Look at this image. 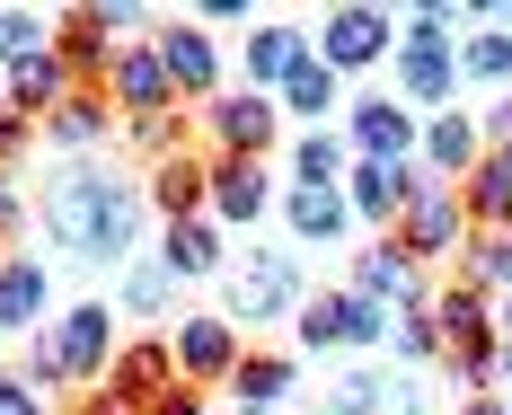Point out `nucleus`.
<instances>
[{"instance_id": "nucleus-38", "label": "nucleus", "mask_w": 512, "mask_h": 415, "mask_svg": "<svg viewBox=\"0 0 512 415\" xmlns=\"http://www.w3.org/2000/svg\"><path fill=\"white\" fill-rule=\"evenodd\" d=\"M27 142H36V124H27V115H18L9 98H0V168H9V159L27 151Z\"/></svg>"}, {"instance_id": "nucleus-13", "label": "nucleus", "mask_w": 512, "mask_h": 415, "mask_svg": "<svg viewBox=\"0 0 512 415\" xmlns=\"http://www.w3.org/2000/svg\"><path fill=\"white\" fill-rule=\"evenodd\" d=\"M177 389V363H168V336H151V345H124L115 363H106V398L124 415H151L159 398Z\"/></svg>"}, {"instance_id": "nucleus-3", "label": "nucleus", "mask_w": 512, "mask_h": 415, "mask_svg": "<svg viewBox=\"0 0 512 415\" xmlns=\"http://www.w3.org/2000/svg\"><path fill=\"white\" fill-rule=\"evenodd\" d=\"M115 363V310L106 301H80V310L53 318V336H36V354H27V389H71V380H106Z\"/></svg>"}, {"instance_id": "nucleus-11", "label": "nucleus", "mask_w": 512, "mask_h": 415, "mask_svg": "<svg viewBox=\"0 0 512 415\" xmlns=\"http://www.w3.org/2000/svg\"><path fill=\"white\" fill-rule=\"evenodd\" d=\"M283 310H301V257H256V265H239L230 274V327L239 318H283Z\"/></svg>"}, {"instance_id": "nucleus-31", "label": "nucleus", "mask_w": 512, "mask_h": 415, "mask_svg": "<svg viewBox=\"0 0 512 415\" xmlns=\"http://www.w3.org/2000/svg\"><path fill=\"white\" fill-rule=\"evenodd\" d=\"M345 177V142L318 124V133H301V151H292V186H336Z\"/></svg>"}, {"instance_id": "nucleus-19", "label": "nucleus", "mask_w": 512, "mask_h": 415, "mask_svg": "<svg viewBox=\"0 0 512 415\" xmlns=\"http://www.w3.org/2000/svg\"><path fill=\"white\" fill-rule=\"evenodd\" d=\"M71 89H80V80H71V62H62L53 45H45V53H27V62H9V106H18L27 124H36V115H53Z\"/></svg>"}, {"instance_id": "nucleus-41", "label": "nucleus", "mask_w": 512, "mask_h": 415, "mask_svg": "<svg viewBox=\"0 0 512 415\" xmlns=\"http://www.w3.org/2000/svg\"><path fill=\"white\" fill-rule=\"evenodd\" d=\"M151 415H204V407H195V389H186V380H177V389H168V398H159Z\"/></svg>"}, {"instance_id": "nucleus-18", "label": "nucleus", "mask_w": 512, "mask_h": 415, "mask_svg": "<svg viewBox=\"0 0 512 415\" xmlns=\"http://www.w3.org/2000/svg\"><path fill=\"white\" fill-rule=\"evenodd\" d=\"M354 292L371 301V310H389V301H398V310H415V301H424V274H415V257L398 248V239H380V248L354 265Z\"/></svg>"}, {"instance_id": "nucleus-14", "label": "nucleus", "mask_w": 512, "mask_h": 415, "mask_svg": "<svg viewBox=\"0 0 512 415\" xmlns=\"http://www.w3.org/2000/svg\"><path fill=\"white\" fill-rule=\"evenodd\" d=\"M212 142H221V159H265V142L283 133V106L256 98V89H230V98H212Z\"/></svg>"}, {"instance_id": "nucleus-5", "label": "nucleus", "mask_w": 512, "mask_h": 415, "mask_svg": "<svg viewBox=\"0 0 512 415\" xmlns=\"http://www.w3.org/2000/svg\"><path fill=\"white\" fill-rule=\"evenodd\" d=\"M389 45H398V18H389V9H371V0H345V9H327V36H318L309 53L345 80V71H371Z\"/></svg>"}, {"instance_id": "nucleus-12", "label": "nucleus", "mask_w": 512, "mask_h": 415, "mask_svg": "<svg viewBox=\"0 0 512 415\" xmlns=\"http://www.w3.org/2000/svg\"><path fill=\"white\" fill-rule=\"evenodd\" d=\"M151 53H159V71H168V89H177V98H204V106H212V80H221V45H212L204 27L168 18V27L151 36Z\"/></svg>"}, {"instance_id": "nucleus-32", "label": "nucleus", "mask_w": 512, "mask_h": 415, "mask_svg": "<svg viewBox=\"0 0 512 415\" xmlns=\"http://www.w3.org/2000/svg\"><path fill=\"white\" fill-rule=\"evenodd\" d=\"M468 283L486 292H512V230H486V239H468Z\"/></svg>"}, {"instance_id": "nucleus-35", "label": "nucleus", "mask_w": 512, "mask_h": 415, "mask_svg": "<svg viewBox=\"0 0 512 415\" xmlns=\"http://www.w3.org/2000/svg\"><path fill=\"white\" fill-rule=\"evenodd\" d=\"M53 27L36 18V9H0V62H27V53H45Z\"/></svg>"}, {"instance_id": "nucleus-16", "label": "nucleus", "mask_w": 512, "mask_h": 415, "mask_svg": "<svg viewBox=\"0 0 512 415\" xmlns=\"http://www.w3.org/2000/svg\"><path fill=\"white\" fill-rule=\"evenodd\" d=\"M106 98L124 106V115H168L177 89H168V71H159L151 45H124V53H115V71H106Z\"/></svg>"}, {"instance_id": "nucleus-8", "label": "nucleus", "mask_w": 512, "mask_h": 415, "mask_svg": "<svg viewBox=\"0 0 512 415\" xmlns=\"http://www.w3.org/2000/svg\"><path fill=\"white\" fill-rule=\"evenodd\" d=\"M168 363H177V380L186 389H204V380H230L239 371V327L230 318H168Z\"/></svg>"}, {"instance_id": "nucleus-4", "label": "nucleus", "mask_w": 512, "mask_h": 415, "mask_svg": "<svg viewBox=\"0 0 512 415\" xmlns=\"http://www.w3.org/2000/svg\"><path fill=\"white\" fill-rule=\"evenodd\" d=\"M433 336H442V354L460 363V389L477 398V389L495 380V354H504V345H495V318H486V292H477V283H451V292L433 301Z\"/></svg>"}, {"instance_id": "nucleus-23", "label": "nucleus", "mask_w": 512, "mask_h": 415, "mask_svg": "<svg viewBox=\"0 0 512 415\" xmlns=\"http://www.w3.org/2000/svg\"><path fill=\"white\" fill-rule=\"evenodd\" d=\"M239 53H248V89H256V98H274V89L301 71V53H309V45L292 36V27H283V18H265V27H256Z\"/></svg>"}, {"instance_id": "nucleus-36", "label": "nucleus", "mask_w": 512, "mask_h": 415, "mask_svg": "<svg viewBox=\"0 0 512 415\" xmlns=\"http://www.w3.org/2000/svg\"><path fill=\"white\" fill-rule=\"evenodd\" d=\"M168 292H177V274H168V265H133V274H124V310H142V318L168 310Z\"/></svg>"}, {"instance_id": "nucleus-21", "label": "nucleus", "mask_w": 512, "mask_h": 415, "mask_svg": "<svg viewBox=\"0 0 512 415\" xmlns=\"http://www.w3.org/2000/svg\"><path fill=\"white\" fill-rule=\"evenodd\" d=\"M460 204H468V221L512 230V151H495V142H486V159L460 177Z\"/></svg>"}, {"instance_id": "nucleus-2", "label": "nucleus", "mask_w": 512, "mask_h": 415, "mask_svg": "<svg viewBox=\"0 0 512 415\" xmlns=\"http://www.w3.org/2000/svg\"><path fill=\"white\" fill-rule=\"evenodd\" d=\"M451 0H424L407 18V36H398V106L407 115H442L451 89H460V45H451Z\"/></svg>"}, {"instance_id": "nucleus-15", "label": "nucleus", "mask_w": 512, "mask_h": 415, "mask_svg": "<svg viewBox=\"0 0 512 415\" xmlns=\"http://www.w3.org/2000/svg\"><path fill=\"white\" fill-rule=\"evenodd\" d=\"M142 204H159L168 221H204L212 212V159L204 151H168L151 168V186H142Z\"/></svg>"}, {"instance_id": "nucleus-1", "label": "nucleus", "mask_w": 512, "mask_h": 415, "mask_svg": "<svg viewBox=\"0 0 512 415\" xmlns=\"http://www.w3.org/2000/svg\"><path fill=\"white\" fill-rule=\"evenodd\" d=\"M45 239L62 257H133V239H142V177H115V168H62L45 186Z\"/></svg>"}, {"instance_id": "nucleus-37", "label": "nucleus", "mask_w": 512, "mask_h": 415, "mask_svg": "<svg viewBox=\"0 0 512 415\" xmlns=\"http://www.w3.org/2000/svg\"><path fill=\"white\" fill-rule=\"evenodd\" d=\"M133 151H151V168L177 151V106H168V115H133Z\"/></svg>"}, {"instance_id": "nucleus-27", "label": "nucleus", "mask_w": 512, "mask_h": 415, "mask_svg": "<svg viewBox=\"0 0 512 415\" xmlns=\"http://www.w3.org/2000/svg\"><path fill=\"white\" fill-rule=\"evenodd\" d=\"M230 389H239V415H274L283 389H292V354H239Z\"/></svg>"}, {"instance_id": "nucleus-17", "label": "nucleus", "mask_w": 512, "mask_h": 415, "mask_svg": "<svg viewBox=\"0 0 512 415\" xmlns=\"http://www.w3.org/2000/svg\"><path fill=\"white\" fill-rule=\"evenodd\" d=\"M415 133H424V115H407L398 98H362L354 106V142H362V159H380V168H407Z\"/></svg>"}, {"instance_id": "nucleus-7", "label": "nucleus", "mask_w": 512, "mask_h": 415, "mask_svg": "<svg viewBox=\"0 0 512 415\" xmlns=\"http://www.w3.org/2000/svg\"><path fill=\"white\" fill-rule=\"evenodd\" d=\"M327 415H433V407L398 363H354L327 380Z\"/></svg>"}, {"instance_id": "nucleus-25", "label": "nucleus", "mask_w": 512, "mask_h": 415, "mask_svg": "<svg viewBox=\"0 0 512 415\" xmlns=\"http://www.w3.org/2000/svg\"><path fill=\"white\" fill-rule=\"evenodd\" d=\"M415 186H424L415 168H380V159H362V168H354V195H345V204H354L362 221H398Z\"/></svg>"}, {"instance_id": "nucleus-33", "label": "nucleus", "mask_w": 512, "mask_h": 415, "mask_svg": "<svg viewBox=\"0 0 512 415\" xmlns=\"http://www.w3.org/2000/svg\"><path fill=\"white\" fill-rule=\"evenodd\" d=\"M389 354H398V363H433V354H442L433 310H398V318H389Z\"/></svg>"}, {"instance_id": "nucleus-22", "label": "nucleus", "mask_w": 512, "mask_h": 415, "mask_svg": "<svg viewBox=\"0 0 512 415\" xmlns=\"http://www.w3.org/2000/svg\"><path fill=\"white\" fill-rule=\"evenodd\" d=\"M265 159H221L212 151V212L221 221H265Z\"/></svg>"}, {"instance_id": "nucleus-44", "label": "nucleus", "mask_w": 512, "mask_h": 415, "mask_svg": "<svg viewBox=\"0 0 512 415\" xmlns=\"http://www.w3.org/2000/svg\"><path fill=\"white\" fill-rule=\"evenodd\" d=\"M504 336H512V301H504Z\"/></svg>"}, {"instance_id": "nucleus-9", "label": "nucleus", "mask_w": 512, "mask_h": 415, "mask_svg": "<svg viewBox=\"0 0 512 415\" xmlns=\"http://www.w3.org/2000/svg\"><path fill=\"white\" fill-rule=\"evenodd\" d=\"M389 336V310H371L362 292H318L301 301V345L309 354H327V345H380Z\"/></svg>"}, {"instance_id": "nucleus-28", "label": "nucleus", "mask_w": 512, "mask_h": 415, "mask_svg": "<svg viewBox=\"0 0 512 415\" xmlns=\"http://www.w3.org/2000/svg\"><path fill=\"white\" fill-rule=\"evenodd\" d=\"M283 221H292L301 239H345V221H354V204H345L336 186H292V195H283Z\"/></svg>"}, {"instance_id": "nucleus-20", "label": "nucleus", "mask_w": 512, "mask_h": 415, "mask_svg": "<svg viewBox=\"0 0 512 415\" xmlns=\"http://www.w3.org/2000/svg\"><path fill=\"white\" fill-rule=\"evenodd\" d=\"M424 159H433V177H442V186H460L468 168L486 159V133H477V115H424Z\"/></svg>"}, {"instance_id": "nucleus-45", "label": "nucleus", "mask_w": 512, "mask_h": 415, "mask_svg": "<svg viewBox=\"0 0 512 415\" xmlns=\"http://www.w3.org/2000/svg\"><path fill=\"white\" fill-rule=\"evenodd\" d=\"M504 415H512V398H504Z\"/></svg>"}, {"instance_id": "nucleus-24", "label": "nucleus", "mask_w": 512, "mask_h": 415, "mask_svg": "<svg viewBox=\"0 0 512 415\" xmlns=\"http://www.w3.org/2000/svg\"><path fill=\"white\" fill-rule=\"evenodd\" d=\"M45 133L62 142V151H89V142L115 133V98H106V89H71V98L45 115Z\"/></svg>"}, {"instance_id": "nucleus-34", "label": "nucleus", "mask_w": 512, "mask_h": 415, "mask_svg": "<svg viewBox=\"0 0 512 415\" xmlns=\"http://www.w3.org/2000/svg\"><path fill=\"white\" fill-rule=\"evenodd\" d=\"M460 71L468 80H512V27H486L477 45H460Z\"/></svg>"}, {"instance_id": "nucleus-39", "label": "nucleus", "mask_w": 512, "mask_h": 415, "mask_svg": "<svg viewBox=\"0 0 512 415\" xmlns=\"http://www.w3.org/2000/svg\"><path fill=\"white\" fill-rule=\"evenodd\" d=\"M0 415H53V407L27 389V380H0Z\"/></svg>"}, {"instance_id": "nucleus-30", "label": "nucleus", "mask_w": 512, "mask_h": 415, "mask_svg": "<svg viewBox=\"0 0 512 415\" xmlns=\"http://www.w3.org/2000/svg\"><path fill=\"white\" fill-rule=\"evenodd\" d=\"M274 106H283V115H336V71H327L318 53H301V71L274 89Z\"/></svg>"}, {"instance_id": "nucleus-43", "label": "nucleus", "mask_w": 512, "mask_h": 415, "mask_svg": "<svg viewBox=\"0 0 512 415\" xmlns=\"http://www.w3.org/2000/svg\"><path fill=\"white\" fill-rule=\"evenodd\" d=\"M495 380H512V345H504V354H495Z\"/></svg>"}, {"instance_id": "nucleus-42", "label": "nucleus", "mask_w": 512, "mask_h": 415, "mask_svg": "<svg viewBox=\"0 0 512 415\" xmlns=\"http://www.w3.org/2000/svg\"><path fill=\"white\" fill-rule=\"evenodd\" d=\"M460 415H504V398H486V389H477V398H460Z\"/></svg>"}, {"instance_id": "nucleus-26", "label": "nucleus", "mask_w": 512, "mask_h": 415, "mask_svg": "<svg viewBox=\"0 0 512 415\" xmlns=\"http://www.w3.org/2000/svg\"><path fill=\"white\" fill-rule=\"evenodd\" d=\"M45 292H53L45 257H9L0 265V327H36L45 318Z\"/></svg>"}, {"instance_id": "nucleus-29", "label": "nucleus", "mask_w": 512, "mask_h": 415, "mask_svg": "<svg viewBox=\"0 0 512 415\" xmlns=\"http://www.w3.org/2000/svg\"><path fill=\"white\" fill-rule=\"evenodd\" d=\"M159 265H168L177 283H186V274H221V230H212V212H204V221H168Z\"/></svg>"}, {"instance_id": "nucleus-10", "label": "nucleus", "mask_w": 512, "mask_h": 415, "mask_svg": "<svg viewBox=\"0 0 512 415\" xmlns=\"http://www.w3.org/2000/svg\"><path fill=\"white\" fill-rule=\"evenodd\" d=\"M53 53H62V62H71V80H80V89H106V71H115V27H106L98 18V0H80V9H62V18H53Z\"/></svg>"}, {"instance_id": "nucleus-40", "label": "nucleus", "mask_w": 512, "mask_h": 415, "mask_svg": "<svg viewBox=\"0 0 512 415\" xmlns=\"http://www.w3.org/2000/svg\"><path fill=\"white\" fill-rule=\"evenodd\" d=\"M18 221H27V204H18V186H9V168H0V239H9Z\"/></svg>"}, {"instance_id": "nucleus-6", "label": "nucleus", "mask_w": 512, "mask_h": 415, "mask_svg": "<svg viewBox=\"0 0 512 415\" xmlns=\"http://www.w3.org/2000/svg\"><path fill=\"white\" fill-rule=\"evenodd\" d=\"M460 230H468V204H460V186L424 177V186L407 195V212H398V230H389V239H398L407 257H451V248H460Z\"/></svg>"}]
</instances>
